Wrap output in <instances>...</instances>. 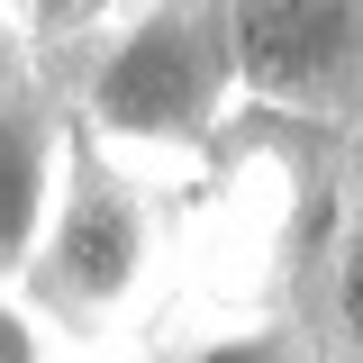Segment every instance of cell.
Wrapping results in <instances>:
<instances>
[{
    "label": "cell",
    "mask_w": 363,
    "mask_h": 363,
    "mask_svg": "<svg viewBox=\"0 0 363 363\" xmlns=\"http://www.w3.org/2000/svg\"><path fill=\"white\" fill-rule=\"evenodd\" d=\"M155 281H164V209H155V182H136L128 164H109L100 145H82L73 191H64V209L45 227L37 264L18 272L9 291L64 345L100 354V345H118V327L145 318Z\"/></svg>",
    "instance_id": "cell-2"
},
{
    "label": "cell",
    "mask_w": 363,
    "mask_h": 363,
    "mask_svg": "<svg viewBox=\"0 0 363 363\" xmlns=\"http://www.w3.org/2000/svg\"><path fill=\"white\" fill-rule=\"evenodd\" d=\"M55 82L73 100L82 145L128 164L136 182L200 173L245 109L227 0H118V18L73 45Z\"/></svg>",
    "instance_id": "cell-1"
},
{
    "label": "cell",
    "mask_w": 363,
    "mask_h": 363,
    "mask_svg": "<svg viewBox=\"0 0 363 363\" xmlns=\"http://www.w3.org/2000/svg\"><path fill=\"white\" fill-rule=\"evenodd\" d=\"M55 345H64V336H55L18 291H0V363H55Z\"/></svg>",
    "instance_id": "cell-8"
},
{
    "label": "cell",
    "mask_w": 363,
    "mask_h": 363,
    "mask_svg": "<svg viewBox=\"0 0 363 363\" xmlns=\"http://www.w3.org/2000/svg\"><path fill=\"white\" fill-rule=\"evenodd\" d=\"M109 18H118V0H9V45L37 55V64H55L64 45L100 37Z\"/></svg>",
    "instance_id": "cell-7"
},
{
    "label": "cell",
    "mask_w": 363,
    "mask_h": 363,
    "mask_svg": "<svg viewBox=\"0 0 363 363\" xmlns=\"http://www.w3.org/2000/svg\"><path fill=\"white\" fill-rule=\"evenodd\" d=\"M245 118L363 128V0H227Z\"/></svg>",
    "instance_id": "cell-3"
},
{
    "label": "cell",
    "mask_w": 363,
    "mask_h": 363,
    "mask_svg": "<svg viewBox=\"0 0 363 363\" xmlns=\"http://www.w3.org/2000/svg\"><path fill=\"white\" fill-rule=\"evenodd\" d=\"M173 363H327V354H318L309 318H236V327L173 345Z\"/></svg>",
    "instance_id": "cell-6"
},
{
    "label": "cell",
    "mask_w": 363,
    "mask_h": 363,
    "mask_svg": "<svg viewBox=\"0 0 363 363\" xmlns=\"http://www.w3.org/2000/svg\"><path fill=\"white\" fill-rule=\"evenodd\" d=\"M73 363H173V345H128V354L100 345V354H73Z\"/></svg>",
    "instance_id": "cell-9"
},
{
    "label": "cell",
    "mask_w": 363,
    "mask_h": 363,
    "mask_svg": "<svg viewBox=\"0 0 363 363\" xmlns=\"http://www.w3.org/2000/svg\"><path fill=\"white\" fill-rule=\"evenodd\" d=\"M300 318H309V336H318L327 363H363V173H345L336 209H327V227H318Z\"/></svg>",
    "instance_id": "cell-5"
},
{
    "label": "cell",
    "mask_w": 363,
    "mask_h": 363,
    "mask_svg": "<svg viewBox=\"0 0 363 363\" xmlns=\"http://www.w3.org/2000/svg\"><path fill=\"white\" fill-rule=\"evenodd\" d=\"M73 164H82V128H73L64 82L37 55L9 45V91H0V281H18L37 264L45 227L73 191Z\"/></svg>",
    "instance_id": "cell-4"
}]
</instances>
